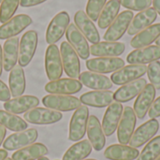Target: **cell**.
<instances>
[{"instance_id":"1","label":"cell","mask_w":160,"mask_h":160,"mask_svg":"<svg viewBox=\"0 0 160 160\" xmlns=\"http://www.w3.org/2000/svg\"><path fill=\"white\" fill-rule=\"evenodd\" d=\"M38 41V36L35 30H29L22 35L19 43V66L24 68L29 65L37 51Z\"/></svg>"},{"instance_id":"2","label":"cell","mask_w":160,"mask_h":160,"mask_svg":"<svg viewBox=\"0 0 160 160\" xmlns=\"http://www.w3.org/2000/svg\"><path fill=\"white\" fill-rule=\"evenodd\" d=\"M89 118V110L87 106L82 105L73 113L69 123V134L68 139L71 142L81 141L87 129V123Z\"/></svg>"},{"instance_id":"3","label":"cell","mask_w":160,"mask_h":160,"mask_svg":"<svg viewBox=\"0 0 160 160\" xmlns=\"http://www.w3.org/2000/svg\"><path fill=\"white\" fill-rule=\"evenodd\" d=\"M46 108L56 112H71L82 106L81 100L69 95H47L42 98Z\"/></svg>"},{"instance_id":"4","label":"cell","mask_w":160,"mask_h":160,"mask_svg":"<svg viewBox=\"0 0 160 160\" xmlns=\"http://www.w3.org/2000/svg\"><path fill=\"white\" fill-rule=\"evenodd\" d=\"M60 54L62 59L63 69L65 70L66 74L71 79L78 78L81 71L79 55L68 41H63L61 43Z\"/></svg>"},{"instance_id":"5","label":"cell","mask_w":160,"mask_h":160,"mask_svg":"<svg viewBox=\"0 0 160 160\" xmlns=\"http://www.w3.org/2000/svg\"><path fill=\"white\" fill-rule=\"evenodd\" d=\"M69 22L70 17L67 11H61L57 13L48 25L45 36L46 42L51 45L59 41L66 33L69 25Z\"/></svg>"},{"instance_id":"6","label":"cell","mask_w":160,"mask_h":160,"mask_svg":"<svg viewBox=\"0 0 160 160\" xmlns=\"http://www.w3.org/2000/svg\"><path fill=\"white\" fill-rule=\"evenodd\" d=\"M133 17L134 14L131 10H125L121 12L108 27L103 38L106 41H117L120 39L128 31Z\"/></svg>"},{"instance_id":"7","label":"cell","mask_w":160,"mask_h":160,"mask_svg":"<svg viewBox=\"0 0 160 160\" xmlns=\"http://www.w3.org/2000/svg\"><path fill=\"white\" fill-rule=\"evenodd\" d=\"M45 70L50 82L61 78L63 74V65L59 48L55 44L48 46L45 52Z\"/></svg>"},{"instance_id":"8","label":"cell","mask_w":160,"mask_h":160,"mask_svg":"<svg viewBox=\"0 0 160 160\" xmlns=\"http://www.w3.org/2000/svg\"><path fill=\"white\" fill-rule=\"evenodd\" d=\"M136 122L137 116L134 110L129 106L125 107L117 128V139L120 144L127 145L128 143H129L131 136L134 133Z\"/></svg>"},{"instance_id":"9","label":"cell","mask_w":160,"mask_h":160,"mask_svg":"<svg viewBox=\"0 0 160 160\" xmlns=\"http://www.w3.org/2000/svg\"><path fill=\"white\" fill-rule=\"evenodd\" d=\"M38 137V130L36 128H29L23 131L16 132L9 135L3 142V147L8 151H15L22 149L34 143Z\"/></svg>"},{"instance_id":"10","label":"cell","mask_w":160,"mask_h":160,"mask_svg":"<svg viewBox=\"0 0 160 160\" xmlns=\"http://www.w3.org/2000/svg\"><path fill=\"white\" fill-rule=\"evenodd\" d=\"M63 117L62 112L53 110L36 107L23 114V119L34 125H51L59 122Z\"/></svg>"},{"instance_id":"11","label":"cell","mask_w":160,"mask_h":160,"mask_svg":"<svg viewBox=\"0 0 160 160\" xmlns=\"http://www.w3.org/2000/svg\"><path fill=\"white\" fill-rule=\"evenodd\" d=\"M125 67V61L119 57H97L86 61V68L96 73L106 74L119 70Z\"/></svg>"},{"instance_id":"12","label":"cell","mask_w":160,"mask_h":160,"mask_svg":"<svg viewBox=\"0 0 160 160\" xmlns=\"http://www.w3.org/2000/svg\"><path fill=\"white\" fill-rule=\"evenodd\" d=\"M32 23V18L26 14L12 17L0 26V39H8L19 35Z\"/></svg>"},{"instance_id":"13","label":"cell","mask_w":160,"mask_h":160,"mask_svg":"<svg viewBox=\"0 0 160 160\" xmlns=\"http://www.w3.org/2000/svg\"><path fill=\"white\" fill-rule=\"evenodd\" d=\"M66 38L68 42L75 50L77 54L83 60H87L90 56V47L85 37L77 28L75 23H69L67 31Z\"/></svg>"},{"instance_id":"14","label":"cell","mask_w":160,"mask_h":160,"mask_svg":"<svg viewBox=\"0 0 160 160\" xmlns=\"http://www.w3.org/2000/svg\"><path fill=\"white\" fill-rule=\"evenodd\" d=\"M159 129V123L156 119H151L140 126L132 134L129 145L133 148L142 147L147 142L152 140Z\"/></svg>"},{"instance_id":"15","label":"cell","mask_w":160,"mask_h":160,"mask_svg":"<svg viewBox=\"0 0 160 160\" xmlns=\"http://www.w3.org/2000/svg\"><path fill=\"white\" fill-rule=\"evenodd\" d=\"M147 71L145 65H128L112 73L111 81L116 85H124L140 79Z\"/></svg>"},{"instance_id":"16","label":"cell","mask_w":160,"mask_h":160,"mask_svg":"<svg viewBox=\"0 0 160 160\" xmlns=\"http://www.w3.org/2000/svg\"><path fill=\"white\" fill-rule=\"evenodd\" d=\"M82 88L80 81L71 78H63L52 81L45 85V91L52 95H73Z\"/></svg>"},{"instance_id":"17","label":"cell","mask_w":160,"mask_h":160,"mask_svg":"<svg viewBox=\"0 0 160 160\" xmlns=\"http://www.w3.org/2000/svg\"><path fill=\"white\" fill-rule=\"evenodd\" d=\"M160 59V47L149 45L132 51L128 56L127 61L129 65H146Z\"/></svg>"},{"instance_id":"18","label":"cell","mask_w":160,"mask_h":160,"mask_svg":"<svg viewBox=\"0 0 160 160\" xmlns=\"http://www.w3.org/2000/svg\"><path fill=\"white\" fill-rule=\"evenodd\" d=\"M123 105L120 102H112L108 106L103 120H102V129L105 136H112L118 128L119 122L123 114Z\"/></svg>"},{"instance_id":"19","label":"cell","mask_w":160,"mask_h":160,"mask_svg":"<svg viewBox=\"0 0 160 160\" xmlns=\"http://www.w3.org/2000/svg\"><path fill=\"white\" fill-rule=\"evenodd\" d=\"M74 22L85 38L92 44L98 43L100 40L99 33L94 22L86 15L83 10H78L74 15Z\"/></svg>"},{"instance_id":"20","label":"cell","mask_w":160,"mask_h":160,"mask_svg":"<svg viewBox=\"0 0 160 160\" xmlns=\"http://www.w3.org/2000/svg\"><path fill=\"white\" fill-rule=\"evenodd\" d=\"M39 104V100L35 96L25 95L14 98L9 99L4 103L5 111L13 113V114H21L25 113L26 112L38 107Z\"/></svg>"},{"instance_id":"21","label":"cell","mask_w":160,"mask_h":160,"mask_svg":"<svg viewBox=\"0 0 160 160\" xmlns=\"http://www.w3.org/2000/svg\"><path fill=\"white\" fill-rule=\"evenodd\" d=\"M156 93V88L151 83H147L145 87L142 90V92L138 95V98H136L134 103L133 110L139 119L142 120L146 116V113L148 112L151 105L155 100Z\"/></svg>"},{"instance_id":"22","label":"cell","mask_w":160,"mask_h":160,"mask_svg":"<svg viewBox=\"0 0 160 160\" xmlns=\"http://www.w3.org/2000/svg\"><path fill=\"white\" fill-rule=\"evenodd\" d=\"M158 18V12L154 8H148L140 11L135 15L128 29V34L130 36L137 35L142 30L152 25Z\"/></svg>"},{"instance_id":"23","label":"cell","mask_w":160,"mask_h":160,"mask_svg":"<svg viewBox=\"0 0 160 160\" xmlns=\"http://www.w3.org/2000/svg\"><path fill=\"white\" fill-rule=\"evenodd\" d=\"M113 94L110 90H96L84 93L80 97V100L85 106L105 108L113 102Z\"/></svg>"},{"instance_id":"24","label":"cell","mask_w":160,"mask_h":160,"mask_svg":"<svg viewBox=\"0 0 160 160\" xmlns=\"http://www.w3.org/2000/svg\"><path fill=\"white\" fill-rule=\"evenodd\" d=\"M126 50V45L118 41H102L90 47V53L98 57H117Z\"/></svg>"},{"instance_id":"25","label":"cell","mask_w":160,"mask_h":160,"mask_svg":"<svg viewBox=\"0 0 160 160\" xmlns=\"http://www.w3.org/2000/svg\"><path fill=\"white\" fill-rule=\"evenodd\" d=\"M146 84V80L143 78H140L131 82L126 83L116 90V92L113 94V99L120 103L128 102L136 98Z\"/></svg>"},{"instance_id":"26","label":"cell","mask_w":160,"mask_h":160,"mask_svg":"<svg viewBox=\"0 0 160 160\" xmlns=\"http://www.w3.org/2000/svg\"><path fill=\"white\" fill-rule=\"evenodd\" d=\"M86 131L92 147L96 151H101L105 146L106 139L102 127L97 116L95 115L89 116Z\"/></svg>"},{"instance_id":"27","label":"cell","mask_w":160,"mask_h":160,"mask_svg":"<svg viewBox=\"0 0 160 160\" xmlns=\"http://www.w3.org/2000/svg\"><path fill=\"white\" fill-rule=\"evenodd\" d=\"M78 78L82 84L94 90H109L112 87L111 79L100 73L84 71L80 73Z\"/></svg>"},{"instance_id":"28","label":"cell","mask_w":160,"mask_h":160,"mask_svg":"<svg viewBox=\"0 0 160 160\" xmlns=\"http://www.w3.org/2000/svg\"><path fill=\"white\" fill-rule=\"evenodd\" d=\"M160 36V22L155 23L139 32L130 41V46L135 49L151 45Z\"/></svg>"},{"instance_id":"29","label":"cell","mask_w":160,"mask_h":160,"mask_svg":"<svg viewBox=\"0 0 160 160\" xmlns=\"http://www.w3.org/2000/svg\"><path fill=\"white\" fill-rule=\"evenodd\" d=\"M19 43V38L14 37L7 39L3 45V68L6 71H10L18 62Z\"/></svg>"},{"instance_id":"30","label":"cell","mask_w":160,"mask_h":160,"mask_svg":"<svg viewBox=\"0 0 160 160\" xmlns=\"http://www.w3.org/2000/svg\"><path fill=\"white\" fill-rule=\"evenodd\" d=\"M139 155L137 148L124 144H112L104 152V157L109 160H134Z\"/></svg>"},{"instance_id":"31","label":"cell","mask_w":160,"mask_h":160,"mask_svg":"<svg viewBox=\"0 0 160 160\" xmlns=\"http://www.w3.org/2000/svg\"><path fill=\"white\" fill-rule=\"evenodd\" d=\"M47 154L48 148L44 144L37 142L17 150L11 156V158L13 160H38Z\"/></svg>"},{"instance_id":"32","label":"cell","mask_w":160,"mask_h":160,"mask_svg":"<svg viewBox=\"0 0 160 160\" xmlns=\"http://www.w3.org/2000/svg\"><path fill=\"white\" fill-rule=\"evenodd\" d=\"M9 91L13 98L21 97L25 91V76L24 70L21 66H15L9 73L8 77Z\"/></svg>"},{"instance_id":"33","label":"cell","mask_w":160,"mask_h":160,"mask_svg":"<svg viewBox=\"0 0 160 160\" xmlns=\"http://www.w3.org/2000/svg\"><path fill=\"white\" fill-rule=\"evenodd\" d=\"M120 1L119 0H109L106 3L98 20V24L99 28L106 29L118 16L120 10Z\"/></svg>"},{"instance_id":"34","label":"cell","mask_w":160,"mask_h":160,"mask_svg":"<svg viewBox=\"0 0 160 160\" xmlns=\"http://www.w3.org/2000/svg\"><path fill=\"white\" fill-rule=\"evenodd\" d=\"M92 148L88 140H82L68 149L63 156V160H83L92 153Z\"/></svg>"},{"instance_id":"35","label":"cell","mask_w":160,"mask_h":160,"mask_svg":"<svg viewBox=\"0 0 160 160\" xmlns=\"http://www.w3.org/2000/svg\"><path fill=\"white\" fill-rule=\"evenodd\" d=\"M0 125L14 132L23 131L28 128L27 123L22 118L3 110H0Z\"/></svg>"},{"instance_id":"36","label":"cell","mask_w":160,"mask_h":160,"mask_svg":"<svg viewBox=\"0 0 160 160\" xmlns=\"http://www.w3.org/2000/svg\"><path fill=\"white\" fill-rule=\"evenodd\" d=\"M160 156V136H158L146 144L137 160H156Z\"/></svg>"},{"instance_id":"37","label":"cell","mask_w":160,"mask_h":160,"mask_svg":"<svg viewBox=\"0 0 160 160\" xmlns=\"http://www.w3.org/2000/svg\"><path fill=\"white\" fill-rule=\"evenodd\" d=\"M20 0H3L0 6V22L5 23L15 14Z\"/></svg>"},{"instance_id":"38","label":"cell","mask_w":160,"mask_h":160,"mask_svg":"<svg viewBox=\"0 0 160 160\" xmlns=\"http://www.w3.org/2000/svg\"><path fill=\"white\" fill-rule=\"evenodd\" d=\"M106 2L107 0H88L86 5V15L93 22L98 21Z\"/></svg>"},{"instance_id":"39","label":"cell","mask_w":160,"mask_h":160,"mask_svg":"<svg viewBox=\"0 0 160 160\" xmlns=\"http://www.w3.org/2000/svg\"><path fill=\"white\" fill-rule=\"evenodd\" d=\"M147 75L151 84L156 90H160V62L158 60L148 65Z\"/></svg>"},{"instance_id":"40","label":"cell","mask_w":160,"mask_h":160,"mask_svg":"<svg viewBox=\"0 0 160 160\" xmlns=\"http://www.w3.org/2000/svg\"><path fill=\"white\" fill-rule=\"evenodd\" d=\"M120 4L130 10L135 11H142L148 8L153 3V0H119Z\"/></svg>"},{"instance_id":"41","label":"cell","mask_w":160,"mask_h":160,"mask_svg":"<svg viewBox=\"0 0 160 160\" xmlns=\"http://www.w3.org/2000/svg\"><path fill=\"white\" fill-rule=\"evenodd\" d=\"M148 115L151 119H156L160 116V97L154 100L148 111Z\"/></svg>"},{"instance_id":"42","label":"cell","mask_w":160,"mask_h":160,"mask_svg":"<svg viewBox=\"0 0 160 160\" xmlns=\"http://www.w3.org/2000/svg\"><path fill=\"white\" fill-rule=\"evenodd\" d=\"M10 91H9V88H8L7 84L5 82H3L1 80H0V101H8L10 99Z\"/></svg>"},{"instance_id":"43","label":"cell","mask_w":160,"mask_h":160,"mask_svg":"<svg viewBox=\"0 0 160 160\" xmlns=\"http://www.w3.org/2000/svg\"><path fill=\"white\" fill-rule=\"evenodd\" d=\"M47 0H20V5L22 8H29V7H34L37 5H39Z\"/></svg>"},{"instance_id":"44","label":"cell","mask_w":160,"mask_h":160,"mask_svg":"<svg viewBox=\"0 0 160 160\" xmlns=\"http://www.w3.org/2000/svg\"><path fill=\"white\" fill-rule=\"evenodd\" d=\"M6 134H7V128L0 125V145L3 143L4 139L6 137Z\"/></svg>"},{"instance_id":"45","label":"cell","mask_w":160,"mask_h":160,"mask_svg":"<svg viewBox=\"0 0 160 160\" xmlns=\"http://www.w3.org/2000/svg\"><path fill=\"white\" fill-rule=\"evenodd\" d=\"M154 5V8L156 9V11L160 15V0H153V3Z\"/></svg>"},{"instance_id":"46","label":"cell","mask_w":160,"mask_h":160,"mask_svg":"<svg viewBox=\"0 0 160 160\" xmlns=\"http://www.w3.org/2000/svg\"><path fill=\"white\" fill-rule=\"evenodd\" d=\"M8 158V152L5 149H0V160H5Z\"/></svg>"},{"instance_id":"47","label":"cell","mask_w":160,"mask_h":160,"mask_svg":"<svg viewBox=\"0 0 160 160\" xmlns=\"http://www.w3.org/2000/svg\"><path fill=\"white\" fill-rule=\"evenodd\" d=\"M3 70V52H2V47L0 45V75L2 74Z\"/></svg>"},{"instance_id":"48","label":"cell","mask_w":160,"mask_h":160,"mask_svg":"<svg viewBox=\"0 0 160 160\" xmlns=\"http://www.w3.org/2000/svg\"><path fill=\"white\" fill-rule=\"evenodd\" d=\"M156 44L158 45V46H159L160 47V36H159V38L156 40Z\"/></svg>"},{"instance_id":"49","label":"cell","mask_w":160,"mask_h":160,"mask_svg":"<svg viewBox=\"0 0 160 160\" xmlns=\"http://www.w3.org/2000/svg\"><path fill=\"white\" fill-rule=\"evenodd\" d=\"M38 160H50L48 158H46V157H42V158H38Z\"/></svg>"},{"instance_id":"50","label":"cell","mask_w":160,"mask_h":160,"mask_svg":"<svg viewBox=\"0 0 160 160\" xmlns=\"http://www.w3.org/2000/svg\"><path fill=\"white\" fill-rule=\"evenodd\" d=\"M5 160H13V159H12V158H7Z\"/></svg>"},{"instance_id":"51","label":"cell","mask_w":160,"mask_h":160,"mask_svg":"<svg viewBox=\"0 0 160 160\" xmlns=\"http://www.w3.org/2000/svg\"><path fill=\"white\" fill-rule=\"evenodd\" d=\"M156 160H160V156H159V157H158V158H157V159H156Z\"/></svg>"},{"instance_id":"52","label":"cell","mask_w":160,"mask_h":160,"mask_svg":"<svg viewBox=\"0 0 160 160\" xmlns=\"http://www.w3.org/2000/svg\"><path fill=\"white\" fill-rule=\"evenodd\" d=\"M83 160H97V159H83Z\"/></svg>"},{"instance_id":"53","label":"cell","mask_w":160,"mask_h":160,"mask_svg":"<svg viewBox=\"0 0 160 160\" xmlns=\"http://www.w3.org/2000/svg\"><path fill=\"white\" fill-rule=\"evenodd\" d=\"M2 1H3V0H0V3H1V2H2Z\"/></svg>"}]
</instances>
